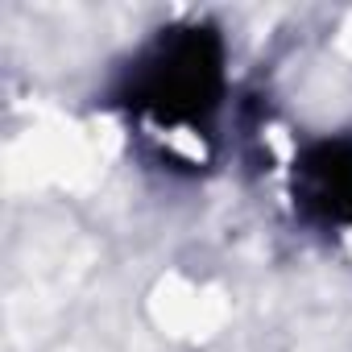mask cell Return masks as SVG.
<instances>
[{
    "label": "cell",
    "mask_w": 352,
    "mask_h": 352,
    "mask_svg": "<svg viewBox=\"0 0 352 352\" xmlns=\"http://www.w3.org/2000/svg\"><path fill=\"white\" fill-rule=\"evenodd\" d=\"M228 100V46L220 25L191 17L153 30L112 75L104 104L157 137L212 141Z\"/></svg>",
    "instance_id": "6da1fadb"
},
{
    "label": "cell",
    "mask_w": 352,
    "mask_h": 352,
    "mask_svg": "<svg viewBox=\"0 0 352 352\" xmlns=\"http://www.w3.org/2000/svg\"><path fill=\"white\" fill-rule=\"evenodd\" d=\"M294 216L327 236L352 232V133L307 141L290 166Z\"/></svg>",
    "instance_id": "7a4b0ae2"
}]
</instances>
